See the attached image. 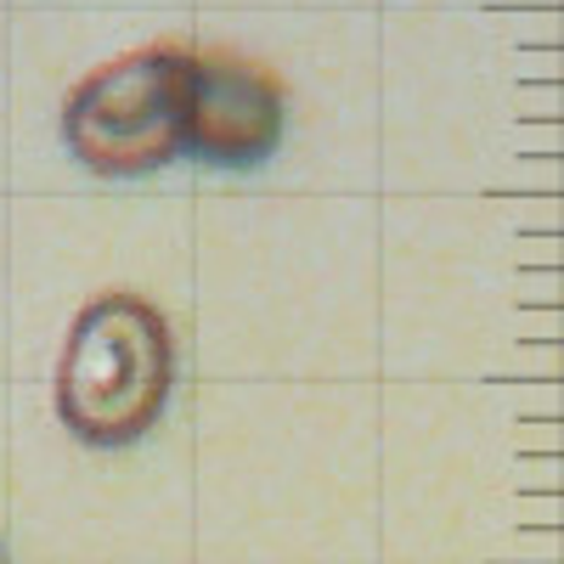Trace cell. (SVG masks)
Instances as JSON below:
<instances>
[{
	"mask_svg": "<svg viewBox=\"0 0 564 564\" xmlns=\"http://www.w3.org/2000/svg\"><path fill=\"white\" fill-rule=\"evenodd\" d=\"M175 384V339L164 316L135 294L90 300L57 361V417L85 446H130L148 435Z\"/></svg>",
	"mask_w": 564,
	"mask_h": 564,
	"instance_id": "cell-1",
	"label": "cell"
},
{
	"mask_svg": "<svg viewBox=\"0 0 564 564\" xmlns=\"http://www.w3.org/2000/svg\"><path fill=\"white\" fill-rule=\"evenodd\" d=\"M186 74L193 52L170 45L97 68L63 108L74 159L97 175H148L170 164L186 148Z\"/></svg>",
	"mask_w": 564,
	"mask_h": 564,
	"instance_id": "cell-2",
	"label": "cell"
},
{
	"mask_svg": "<svg viewBox=\"0 0 564 564\" xmlns=\"http://www.w3.org/2000/svg\"><path fill=\"white\" fill-rule=\"evenodd\" d=\"M0 564H7V547H0Z\"/></svg>",
	"mask_w": 564,
	"mask_h": 564,
	"instance_id": "cell-4",
	"label": "cell"
},
{
	"mask_svg": "<svg viewBox=\"0 0 564 564\" xmlns=\"http://www.w3.org/2000/svg\"><path fill=\"white\" fill-rule=\"evenodd\" d=\"M282 141V85L220 52H193V74H186V153L204 164L249 170L276 153Z\"/></svg>",
	"mask_w": 564,
	"mask_h": 564,
	"instance_id": "cell-3",
	"label": "cell"
}]
</instances>
